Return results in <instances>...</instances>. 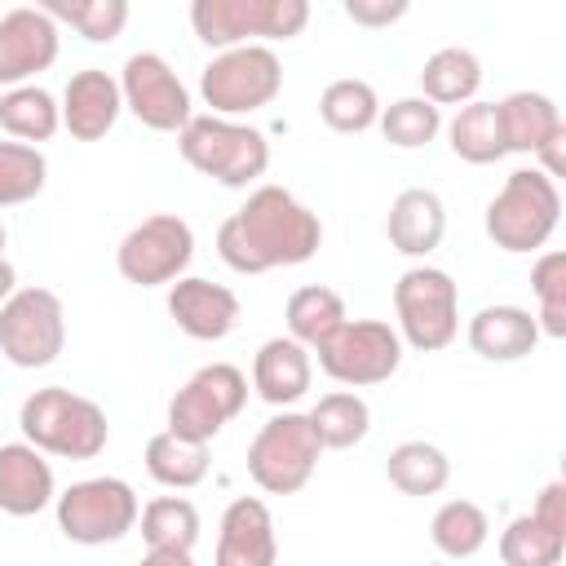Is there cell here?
<instances>
[{
	"mask_svg": "<svg viewBox=\"0 0 566 566\" xmlns=\"http://www.w3.org/2000/svg\"><path fill=\"white\" fill-rule=\"evenodd\" d=\"M323 221L283 186H256L239 212L217 230V252L239 274H265L279 265H301L318 252Z\"/></svg>",
	"mask_w": 566,
	"mask_h": 566,
	"instance_id": "1",
	"label": "cell"
},
{
	"mask_svg": "<svg viewBox=\"0 0 566 566\" xmlns=\"http://www.w3.org/2000/svg\"><path fill=\"white\" fill-rule=\"evenodd\" d=\"M18 424H22V438L44 451V455H62V460H93L106 451V438H111V424H106V411L84 398V394H71L62 385H49V389H35L22 411H18Z\"/></svg>",
	"mask_w": 566,
	"mask_h": 566,
	"instance_id": "2",
	"label": "cell"
},
{
	"mask_svg": "<svg viewBox=\"0 0 566 566\" xmlns=\"http://www.w3.org/2000/svg\"><path fill=\"white\" fill-rule=\"evenodd\" d=\"M177 150L195 172H203L230 190L252 186L270 168L265 133L252 124H239V119H221V115H190L186 128L177 133Z\"/></svg>",
	"mask_w": 566,
	"mask_h": 566,
	"instance_id": "3",
	"label": "cell"
},
{
	"mask_svg": "<svg viewBox=\"0 0 566 566\" xmlns=\"http://www.w3.org/2000/svg\"><path fill=\"white\" fill-rule=\"evenodd\" d=\"M562 221V190L539 168H517L504 177L486 203V234L504 252H535L553 239Z\"/></svg>",
	"mask_w": 566,
	"mask_h": 566,
	"instance_id": "4",
	"label": "cell"
},
{
	"mask_svg": "<svg viewBox=\"0 0 566 566\" xmlns=\"http://www.w3.org/2000/svg\"><path fill=\"white\" fill-rule=\"evenodd\" d=\"M310 22L305 0H195L190 27L208 49H239L252 40H292Z\"/></svg>",
	"mask_w": 566,
	"mask_h": 566,
	"instance_id": "5",
	"label": "cell"
},
{
	"mask_svg": "<svg viewBox=\"0 0 566 566\" xmlns=\"http://www.w3.org/2000/svg\"><path fill=\"white\" fill-rule=\"evenodd\" d=\"M394 310H398V327H394L398 340L420 354L447 349L460 332V287L438 265H411L394 283Z\"/></svg>",
	"mask_w": 566,
	"mask_h": 566,
	"instance_id": "6",
	"label": "cell"
},
{
	"mask_svg": "<svg viewBox=\"0 0 566 566\" xmlns=\"http://www.w3.org/2000/svg\"><path fill=\"white\" fill-rule=\"evenodd\" d=\"M279 88H283V62L270 44L226 49L199 75V93L212 106L208 115H221V119H239V115L270 106L279 97Z\"/></svg>",
	"mask_w": 566,
	"mask_h": 566,
	"instance_id": "7",
	"label": "cell"
},
{
	"mask_svg": "<svg viewBox=\"0 0 566 566\" xmlns=\"http://www.w3.org/2000/svg\"><path fill=\"white\" fill-rule=\"evenodd\" d=\"M318 455H323V442H318L310 416L279 411L256 429V438L248 447V478L265 495H296L314 478Z\"/></svg>",
	"mask_w": 566,
	"mask_h": 566,
	"instance_id": "8",
	"label": "cell"
},
{
	"mask_svg": "<svg viewBox=\"0 0 566 566\" xmlns=\"http://www.w3.org/2000/svg\"><path fill=\"white\" fill-rule=\"evenodd\" d=\"M57 531L71 539V544H115L124 539L137 517H142V504H137V491L124 482V478H84V482H71L57 500Z\"/></svg>",
	"mask_w": 566,
	"mask_h": 566,
	"instance_id": "9",
	"label": "cell"
},
{
	"mask_svg": "<svg viewBox=\"0 0 566 566\" xmlns=\"http://www.w3.org/2000/svg\"><path fill=\"white\" fill-rule=\"evenodd\" d=\"M248 407V376L234 363L199 367L168 402V433L190 442H212Z\"/></svg>",
	"mask_w": 566,
	"mask_h": 566,
	"instance_id": "10",
	"label": "cell"
},
{
	"mask_svg": "<svg viewBox=\"0 0 566 566\" xmlns=\"http://www.w3.org/2000/svg\"><path fill=\"white\" fill-rule=\"evenodd\" d=\"M66 345V310L49 287H18L0 305V354L13 367H49Z\"/></svg>",
	"mask_w": 566,
	"mask_h": 566,
	"instance_id": "11",
	"label": "cell"
},
{
	"mask_svg": "<svg viewBox=\"0 0 566 566\" xmlns=\"http://www.w3.org/2000/svg\"><path fill=\"white\" fill-rule=\"evenodd\" d=\"M190 256H195V230L177 212H155V217L137 221L115 248L119 274L137 287H159V283L186 279Z\"/></svg>",
	"mask_w": 566,
	"mask_h": 566,
	"instance_id": "12",
	"label": "cell"
},
{
	"mask_svg": "<svg viewBox=\"0 0 566 566\" xmlns=\"http://www.w3.org/2000/svg\"><path fill=\"white\" fill-rule=\"evenodd\" d=\"M398 363H402V340L380 318H345L340 332L318 345V367L336 385H349V389L389 380Z\"/></svg>",
	"mask_w": 566,
	"mask_h": 566,
	"instance_id": "13",
	"label": "cell"
},
{
	"mask_svg": "<svg viewBox=\"0 0 566 566\" xmlns=\"http://www.w3.org/2000/svg\"><path fill=\"white\" fill-rule=\"evenodd\" d=\"M119 97L124 106L155 133H181L190 111V93L177 80V71L159 53H133L119 71Z\"/></svg>",
	"mask_w": 566,
	"mask_h": 566,
	"instance_id": "14",
	"label": "cell"
},
{
	"mask_svg": "<svg viewBox=\"0 0 566 566\" xmlns=\"http://www.w3.org/2000/svg\"><path fill=\"white\" fill-rule=\"evenodd\" d=\"M57 22L44 13V9H9L0 18V84L4 88H18V84H31L40 71H49L57 62Z\"/></svg>",
	"mask_w": 566,
	"mask_h": 566,
	"instance_id": "15",
	"label": "cell"
},
{
	"mask_svg": "<svg viewBox=\"0 0 566 566\" xmlns=\"http://www.w3.org/2000/svg\"><path fill=\"white\" fill-rule=\"evenodd\" d=\"M168 314L190 340H226L239 327V296L212 279H177L168 287Z\"/></svg>",
	"mask_w": 566,
	"mask_h": 566,
	"instance_id": "16",
	"label": "cell"
},
{
	"mask_svg": "<svg viewBox=\"0 0 566 566\" xmlns=\"http://www.w3.org/2000/svg\"><path fill=\"white\" fill-rule=\"evenodd\" d=\"M279 562V535L265 500L239 495L221 513L217 535V566H274Z\"/></svg>",
	"mask_w": 566,
	"mask_h": 566,
	"instance_id": "17",
	"label": "cell"
},
{
	"mask_svg": "<svg viewBox=\"0 0 566 566\" xmlns=\"http://www.w3.org/2000/svg\"><path fill=\"white\" fill-rule=\"evenodd\" d=\"M124 111V97H119V80L102 66H88V71H75L66 80V93H62V128L75 137V142H102L115 119Z\"/></svg>",
	"mask_w": 566,
	"mask_h": 566,
	"instance_id": "18",
	"label": "cell"
},
{
	"mask_svg": "<svg viewBox=\"0 0 566 566\" xmlns=\"http://www.w3.org/2000/svg\"><path fill=\"white\" fill-rule=\"evenodd\" d=\"M57 500L53 464L31 442H4L0 447V513L9 517H35Z\"/></svg>",
	"mask_w": 566,
	"mask_h": 566,
	"instance_id": "19",
	"label": "cell"
},
{
	"mask_svg": "<svg viewBox=\"0 0 566 566\" xmlns=\"http://www.w3.org/2000/svg\"><path fill=\"white\" fill-rule=\"evenodd\" d=\"M469 345L486 363H517V358L535 354L539 323L522 305H482L469 318Z\"/></svg>",
	"mask_w": 566,
	"mask_h": 566,
	"instance_id": "20",
	"label": "cell"
},
{
	"mask_svg": "<svg viewBox=\"0 0 566 566\" xmlns=\"http://www.w3.org/2000/svg\"><path fill=\"white\" fill-rule=\"evenodd\" d=\"M314 380V358L292 336H270L252 358V389L270 407H292Z\"/></svg>",
	"mask_w": 566,
	"mask_h": 566,
	"instance_id": "21",
	"label": "cell"
},
{
	"mask_svg": "<svg viewBox=\"0 0 566 566\" xmlns=\"http://www.w3.org/2000/svg\"><path fill=\"white\" fill-rule=\"evenodd\" d=\"M385 234H389L394 252H402V256H429L442 243V234H447V208H442V199L433 190H424V186L402 190L389 203Z\"/></svg>",
	"mask_w": 566,
	"mask_h": 566,
	"instance_id": "22",
	"label": "cell"
},
{
	"mask_svg": "<svg viewBox=\"0 0 566 566\" xmlns=\"http://www.w3.org/2000/svg\"><path fill=\"white\" fill-rule=\"evenodd\" d=\"M495 106H500V128H504L509 155H535L548 137H557V133L566 128L557 102L544 97V93H531V88L509 93V97L495 102Z\"/></svg>",
	"mask_w": 566,
	"mask_h": 566,
	"instance_id": "23",
	"label": "cell"
},
{
	"mask_svg": "<svg viewBox=\"0 0 566 566\" xmlns=\"http://www.w3.org/2000/svg\"><path fill=\"white\" fill-rule=\"evenodd\" d=\"M478 84H482V62H478L473 49H460V44L438 49V53L420 66V97L433 102L438 111H442V106L473 102Z\"/></svg>",
	"mask_w": 566,
	"mask_h": 566,
	"instance_id": "24",
	"label": "cell"
},
{
	"mask_svg": "<svg viewBox=\"0 0 566 566\" xmlns=\"http://www.w3.org/2000/svg\"><path fill=\"white\" fill-rule=\"evenodd\" d=\"M283 318H287V336H292L296 345L318 349L323 340H332V336L340 332V323H345L349 314H345L340 292H332V287H323V283H305V287H296V292L287 296Z\"/></svg>",
	"mask_w": 566,
	"mask_h": 566,
	"instance_id": "25",
	"label": "cell"
},
{
	"mask_svg": "<svg viewBox=\"0 0 566 566\" xmlns=\"http://www.w3.org/2000/svg\"><path fill=\"white\" fill-rule=\"evenodd\" d=\"M0 128L9 137H18L22 146H35V142H49L57 128H62V106L53 102L49 88L40 84H18L0 97Z\"/></svg>",
	"mask_w": 566,
	"mask_h": 566,
	"instance_id": "26",
	"label": "cell"
},
{
	"mask_svg": "<svg viewBox=\"0 0 566 566\" xmlns=\"http://www.w3.org/2000/svg\"><path fill=\"white\" fill-rule=\"evenodd\" d=\"M305 416H310V424H314L323 451H349V447H358V442L367 438V429H371V407H367L354 389H332V394H323V398L314 402V411H305Z\"/></svg>",
	"mask_w": 566,
	"mask_h": 566,
	"instance_id": "27",
	"label": "cell"
},
{
	"mask_svg": "<svg viewBox=\"0 0 566 566\" xmlns=\"http://www.w3.org/2000/svg\"><path fill=\"white\" fill-rule=\"evenodd\" d=\"M146 473L168 491H190L208 478V442H190L164 429L146 442Z\"/></svg>",
	"mask_w": 566,
	"mask_h": 566,
	"instance_id": "28",
	"label": "cell"
},
{
	"mask_svg": "<svg viewBox=\"0 0 566 566\" xmlns=\"http://www.w3.org/2000/svg\"><path fill=\"white\" fill-rule=\"evenodd\" d=\"M385 473L402 495H438L451 482V460H447L442 447H433L424 438H411V442H398L389 451Z\"/></svg>",
	"mask_w": 566,
	"mask_h": 566,
	"instance_id": "29",
	"label": "cell"
},
{
	"mask_svg": "<svg viewBox=\"0 0 566 566\" xmlns=\"http://www.w3.org/2000/svg\"><path fill=\"white\" fill-rule=\"evenodd\" d=\"M447 137H451V150L464 164H495V159L509 155L495 102H464L460 115L447 124Z\"/></svg>",
	"mask_w": 566,
	"mask_h": 566,
	"instance_id": "30",
	"label": "cell"
},
{
	"mask_svg": "<svg viewBox=\"0 0 566 566\" xmlns=\"http://www.w3.org/2000/svg\"><path fill=\"white\" fill-rule=\"evenodd\" d=\"M429 539H433V548H438L442 557H451V562H464V557L482 553L486 539H491L486 509L473 504V500H447V504L433 513V522H429Z\"/></svg>",
	"mask_w": 566,
	"mask_h": 566,
	"instance_id": "31",
	"label": "cell"
},
{
	"mask_svg": "<svg viewBox=\"0 0 566 566\" xmlns=\"http://www.w3.org/2000/svg\"><path fill=\"white\" fill-rule=\"evenodd\" d=\"M142 539L146 548L190 553L199 539V509L186 495H159L142 509Z\"/></svg>",
	"mask_w": 566,
	"mask_h": 566,
	"instance_id": "32",
	"label": "cell"
},
{
	"mask_svg": "<svg viewBox=\"0 0 566 566\" xmlns=\"http://www.w3.org/2000/svg\"><path fill=\"white\" fill-rule=\"evenodd\" d=\"M318 115L332 133H367L376 119H380V97L367 80H332L318 97Z\"/></svg>",
	"mask_w": 566,
	"mask_h": 566,
	"instance_id": "33",
	"label": "cell"
},
{
	"mask_svg": "<svg viewBox=\"0 0 566 566\" xmlns=\"http://www.w3.org/2000/svg\"><path fill=\"white\" fill-rule=\"evenodd\" d=\"M562 553H566V535L562 531H548L531 513L513 517L504 526V535H500L504 566H562Z\"/></svg>",
	"mask_w": 566,
	"mask_h": 566,
	"instance_id": "34",
	"label": "cell"
},
{
	"mask_svg": "<svg viewBox=\"0 0 566 566\" xmlns=\"http://www.w3.org/2000/svg\"><path fill=\"white\" fill-rule=\"evenodd\" d=\"M40 9L53 22H71L88 44H111L128 22V4L124 0H49Z\"/></svg>",
	"mask_w": 566,
	"mask_h": 566,
	"instance_id": "35",
	"label": "cell"
},
{
	"mask_svg": "<svg viewBox=\"0 0 566 566\" xmlns=\"http://www.w3.org/2000/svg\"><path fill=\"white\" fill-rule=\"evenodd\" d=\"M376 124H380V133H385L389 146L416 150V146H429L438 137L442 111L433 102H424V97H398V102L380 106V119Z\"/></svg>",
	"mask_w": 566,
	"mask_h": 566,
	"instance_id": "36",
	"label": "cell"
},
{
	"mask_svg": "<svg viewBox=\"0 0 566 566\" xmlns=\"http://www.w3.org/2000/svg\"><path fill=\"white\" fill-rule=\"evenodd\" d=\"M49 164L40 155V146H22V142H0V208H18L27 199H35L44 190Z\"/></svg>",
	"mask_w": 566,
	"mask_h": 566,
	"instance_id": "37",
	"label": "cell"
},
{
	"mask_svg": "<svg viewBox=\"0 0 566 566\" xmlns=\"http://www.w3.org/2000/svg\"><path fill=\"white\" fill-rule=\"evenodd\" d=\"M531 287L539 296V336L562 340L566 336V252H544L531 265Z\"/></svg>",
	"mask_w": 566,
	"mask_h": 566,
	"instance_id": "38",
	"label": "cell"
},
{
	"mask_svg": "<svg viewBox=\"0 0 566 566\" xmlns=\"http://www.w3.org/2000/svg\"><path fill=\"white\" fill-rule=\"evenodd\" d=\"M407 13V0H345V18L358 27H389Z\"/></svg>",
	"mask_w": 566,
	"mask_h": 566,
	"instance_id": "39",
	"label": "cell"
},
{
	"mask_svg": "<svg viewBox=\"0 0 566 566\" xmlns=\"http://www.w3.org/2000/svg\"><path fill=\"white\" fill-rule=\"evenodd\" d=\"M531 517L544 522L548 531H562V535H566V486H562V482H548V486L539 491Z\"/></svg>",
	"mask_w": 566,
	"mask_h": 566,
	"instance_id": "40",
	"label": "cell"
},
{
	"mask_svg": "<svg viewBox=\"0 0 566 566\" xmlns=\"http://www.w3.org/2000/svg\"><path fill=\"white\" fill-rule=\"evenodd\" d=\"M137 566H195L190 553H168V548H146V557Z\"/></svg>",
	"mask_w": 566,
	"mask_h": 566,
	"instance_id": "41",
	"label": "cell"
},
{
	"mask_svg": "<svg viewBox=\"0 0 566 566\" xmlns=\"http://www.w3.org/2000/svg\"><path fill=\"white\" fill-rule=\"evenodd\" d=\"M13 292H18V274H13V265L0 256V305H4Z\"/></svg>",
	"mask_w": 566,
	"mask_h": 566,
	"instance_id": "42",
	"label": "cell"
},
{
	"mask_svg": "<svg viewBox=\"0 0 566 566\" xmlns=\"http://www.w3.org/2000/svg\"><path fill=\"white\" fill-rule=\"evenodd\" d=\"M0 256H4V226H0Z\"/></svg>",
	"mask_w": 566,
	"mask_h": 566,
	"instance_id": "43",
	"label": "cell"
}]
</instances>
